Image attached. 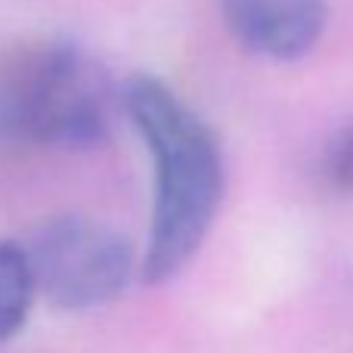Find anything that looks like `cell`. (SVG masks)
I'll return each mask as SVG.
<instances>
[{"instance_id":"obj_6","label":"cell","mask_w":353,"mask_h":353,"mask_svg":"<svg viewBox=\"0 0 353 353\" xmlns=\"http://www.w3.org/2000/svg\"><path fill=\"white\" fill-rule=\"evenodd\" d=\"M319 174H323V183L329 192L353 195V124H347V128L329 143Z\"/></svg>"},{"instance_id":"obj_2","label":"cell","mask_w":353,"mask_h":353,"mask_svg":"<svg viewBox=\"0 0 353 353\" xmlns=\"http://www.w3.org/2000/svg\"><path fill=\"white\" fill-rule=\"evenodd\" d=\"M115 115L112 81L78 43L41 37L0 53V143L93 149Z\"/></svg>"},{"instance_id":"obj_4","label":"cell","mask_w":353,"mask_h":353,"mask_svg":"<svg viewBox=\"0 0 353 353\" xmlns=\"http://www.w3.org/2000/svg\"><path fill=\"white\" fill-rule=\"evenodd\" d=\"M230 34L248 53L294 62L313 53L325 31V0H217Z\"/></svg>"},{"instance_id":"obj_3","label":"cell","mask_w":353,"mask_h":353,"mask_svg":"<svg viewBox=\"0 0 353 353\" xmlns=\"http://www.w3.org/2000/svg\"><path fill=\"white\" fill-rule=\"evenodd\" d=\"M37 298L65 313L109 307L140 276L134 242L105 220L84 214L50 217L25 239Z\"/></svg>"},{"instance_id":"obj_5","label":"cell","mask_w":353,"mask_h":353,"mask_svg":"<svg viewBox=\"0 0 353 353\" xmlns=\"http://www.w3.org/2000/svg\"><path fill=\"white\" fill-rule=\"evenodd\" d=\"M37 304V285L22 242L0 239V344L28 325Z\"/></svg>"},{"instance_id":"obj_1","label":"cell","mask_w":353,"mask_h":353,"mask_svg":"<svg viewBox=\"0 0 353 353\" xmlns=\"http://www.w3.org/2000/svg\"><path fill=\"white\" fill-rule=\"evenodd\" d=\"M121 105L152 159V217L140 276L165 285L199 257L217 223L226 192L223 152L208 121L161 81L130 78Z\"/></svg>"}]
</instances>
